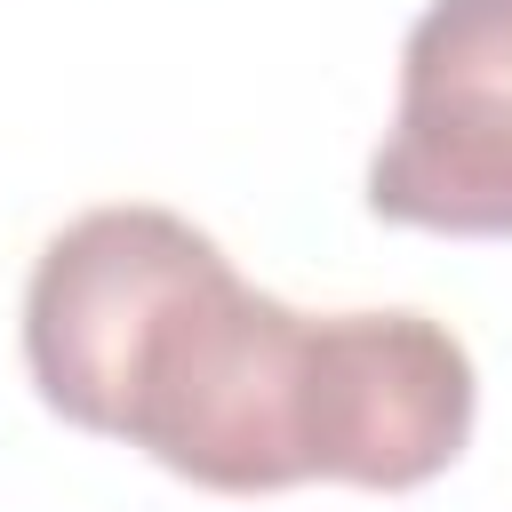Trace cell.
Wrapping results in <instances>:
<instances>
[{
	"label": "cell",
	"instance_id": "cell-1",
	"mask_svg": "<svg viewBox=\"0 0 512 512\" xmlns=\"http://www.w3.org/2000/svg\"><path fill=\"white\" fill-rule=\"evenodd\" d=\"M368 208L408 232L512 240V0H424L368 152Z\"/></svg>",
	"mask_w": 512,
	"mask_h": 512
},
{
	"label": "cell",
	"instance_id": "cell-2",
	"mask_svg": "<svg viewBox=\"0 0 512 512\" xmlns=\"http://www.w3.org/2000/svg\"><path fill=\"white\" fill-rule=\"evenodd\" d=\"M208 248L216 240L192 216L152 208V200H112V208H88L64 232H48V248L32 256V280H24V376H32V392L64 424L104 432L144 320L168 304V288Z\"/></svg>",
	"mask_w": 512,
	"mask_h": 512
}]
</instances>
